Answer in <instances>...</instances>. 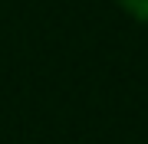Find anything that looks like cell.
Returning <instances> with one entry per match:
<instances>
[{
    "label": "cell",
    "mask_w": 148,
    "mask_h": 144,
    "mask_svg": "<svg viewBox=\"0 0 148 144\" xmlns=\"http://www.w3.org/2000/svg\"><path fill=\"white\" fill-rule=\"evenodd\" d=\"M115 3H119L128 16H132V20L148 23V0H115Z\"/></svg>",
    "instance_id": "1"
}]
</instances>
